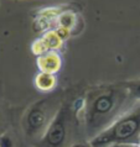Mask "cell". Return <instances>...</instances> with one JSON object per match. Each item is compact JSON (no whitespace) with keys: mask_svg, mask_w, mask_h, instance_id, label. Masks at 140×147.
<instances>
[{"mask_svg":"<svg viewBox=\"0 0 140 147\" xmlns=\"http://www.w3.org/2000/svg\"><path fill=\"white\" fill-rule=\"evenodd\" d=\"M82 100L84 129L89 141L108 129L134 104L125 82L93 87L86 92Z\"/></svg>","mask_w":140,"mask_h":147,"instance_id":"1","label":"cell"},{"mask_svg":"<svg viewBox=\"0 0 140 147\" xmlns=\"http://www.w3.org/2000/svg\"><path fill=\"white\" fill-rule=\"evenodd\" d=\"M140 138V101L119 116L107 130L89 141L93 147H108L113 144H137Z\"/></svg>","mask_w":140,"mask_h":147,"instance_id":"2","label":"cell"},{"mask_svg":"<svg viewBox=\"0 0 140 147\" xmlns=\"http://www.w3.org/2000/svg\"><path fill=\"white\" fill-rule=\"evenodd\" d=\"M62 104L60 98L51 95L36 101L29 108L22 117V130L31 141L39 142L46 132L51 121Z\"/></svg>","mask_w":140,"mask_h":147,"instance_id":"3","label":"cell"},{"mask_svg":"<svg viewBox=\"0 0 140 147\" xmlns=\"http://www.w3.org/2000/svg\"><path fill=\"white\" fill-rule=\"evenodd\" d=\"M75 113L71 104L62 101L46 132L37 142V147H69L67 144L71 135Z\"/></svg>","mask_w":140,"mask_h":147,"instance_id":"4","label":"cell"},{"mask_svg":"<svg viewBox=\"0 0 140 147\" xmlns=\"http://www.w3.org/2000/svg\"><path fill=\"white\" fill-rule=\"evenodd\" d=\"M37 67L43 73H56L61 68V58L53 51H48L40 55L37 61Z\"/></svg>","mask_w":140,"mask_h":147,"instance_id":"5","label":"cell"},{"mask_svg":"<svg viewBox=\"0 0 140 147\" xmlns=\"http://www.w3.org/2000/svg\"><path fill=\"white\" fill-rule=\"evenodd\" d=\"M36 87H37L40 90H43V92H50L53 89L56 84V79H55V76L51 74V73H43L41 72L40 74L36 77Z\"/></svg>","mask_w":140,"mask_h":147,"instance_id":"6","label":"cell"},{"mask_svg":"<svg viewBox=\"0 0 140 147\" xmlns=\"http://www.w3.org/2000/svg\"><path fill=\"white\" fill-rule=\"evenodd\" d=\"M125 84H126V89H128V93H129L130 100L134 104L140 101V78L128 80L125 82Z\"/></svg>","mask_w":140,"mask_h":147,"instance_id":"7","label":"cell"},{"mask_svg":"<svg viewBox=\"0 0 140 147\" xmlns=\"http://www.w3.org/2000/svg\"><path fill=\"white\" fill-rule=\"evenodd\" d=\"M0 147H15V141L10 134H3L0 136Z\"/></svg>","mask_w":140,"mask_h":147,"instance_id":"8","label":"cell"},{"mask_svg":"<svg viewBox=\"0 0 140 147\" xmlns=\"http://www.w3.org/2000/svg\"><path fill=\"white\" fill-rule=\"evenodd\" d=\"M108 147H140V145H137V144H113V145H109Z\"/></svg>","mask_w":140,"mask_h":147,"instance_id":"9","label":"cell"},{"mask_svg":"<svg viewBox=\"0 0 140 147\" xmlns=\"http://www.w3.org/2000/svg\"><path fill=\"white\" fill-rule=\"evenodd\" d=\"M69 147H93L89 142H76V144H72Z\"/></svg>","mask_w":140,"mask_h":147,"instance_id":"10","label":"cell"},{"mask_svg":"<svg viewBox=\"0 0 140 147\" xmlns=\"http://www.w3.org/2000/svg\"><path fill=\"white\" fill-rule=\"evenodd\" d=\"M139 145H140V138H139Z\"/></svg>","mask_w":140,"mask_h":147,"instance_id":"11","label":"cell"}]
</instances>
